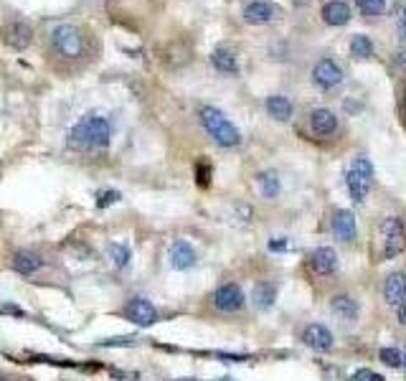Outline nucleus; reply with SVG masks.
<instances>
[{
	"label": "nucleus",
	"mask_w": 406,
	"mask_h": 381,
	"mask_svg": "<svg viewBox=\"0 0 406 381\" xmlns=\"http://www.w3.org/2000/svg\"><path fill=\"white\" fill-rule=\"evenodd\" d=\"M330 310H333L335 318L348 323L358 321V315H361V308H358V303L351 295H335L333 300H330Z\"/></svg>",
	"instance_id": "19"
},
{
	"label": "nucleus",
	"mask_w": 406,
	"mask_h": 381,
	"mask_svg": "<svg viewBox=\"0 0 406 381\" xmlns=\"http://www.w3.org/2000/svg\"><path fill=\"white\" fill-rule=\"evenodd\" d=\"M244 21L252 26H264V23H272L274 18L279 16V8L269 0H252L244 6Z\"/></svg>",
	"instance_id": "10"
},
{
	"label": "nucleus",
	"mask_w": 406,
	"mask_h": 381,
	"mask_svg": "<svg viewBox=\"0 0 406 381\" xmlns=\"http://www.w3.org/2000/svg\"><path fill=\"white\" fill-rule=\"evenodd\" d=\"M310 127L317 138H330V135L338 133V117H335L333 109L327 107H315L310 112Z\"/></svg>",
	"instance_id": "13"
},
{
	"label": "nucleus",
	"mask_w": 406,
	"mask_h": 381,
	"mask_svg": "<svg viewBox=\"0 0 406 381\" xmlns=\"http://www.w3.org/2000/svg\"><path fill=\"white\" fill-rule=\"evenodd\" d=\"M396 318H399L401 326H406V303H401L399 308H396Z\"/></svg>",
	"instance_id": "33"
},
{
	"label": "nucleus",
	"mask_w": 406,
	"mask_h": 381,
	"mask_svg": "<svg viewBox=\"0 0 406 381\" xmlns=\"http://www.w3.org/2000/svg\"><path fill=\"white\" fill-rule=\"evenodd\" d=\"M378 249L381 260H396L406 249V226L401 216H383L378 224Z\"/></svg>",
	"instance_id": "4"
},
{
	"label": "nucleus",
	"mask_w": 406,
	"mask_h": 381,
	"mask_svg": "<svg viewBox=\"0 0 406 381\" xmlns=\"http://www.w3.org/2000/svg\"><path fill=\"white\" fill-rule=\"evenodd\" d=\"M122 315L128 318V321H132L135 326L140 328H147V326H155L158 323V308L147 300V297H130L128 303H125V308H122Z\"/></svg>",
	"instance_id": "6"
},
{
	"label": "nucleus",
	"mask_w": 406,
	"mask_h": 381,
	"mask_svg": "<svg viewBox=\"0 0 406 381\" xmlns=\"http://www.w3.org/2000/svg\"><path fill=\"white\" fill-rule=\"evenodd\" d=\"M394 64H396V69L406 72V51H396V54H394Z\"/></svg>",
	"instance_id": "32"
},
{
	"label": "nucleus",
	"mask_w": 406,
	"mask_h": 381,
	"mask_svg": "<svg viewBox=\"0 0 406 381\" xmlns=\"http://www.w3.org/2000/svg\"><path fill=\"white\" fill-rule=\"evenodd\" d=\"M383 300L391 308H399L406 303V275L404 272H391L383 280Z\"/></svg>",
	"instance_id": "14"
},
{
	"label": "nucleus",
	"mask_w": 406,
	"mask_h": 381,
	"mask_svg": "<svg viewBox=\"0 0 406 381\" xmlns=\"http://www.w3.org/2000/svg\"><path fill=\"white\" fill-rule=\"evenodd\" d=\"M211 305L221 313H239L247 305V297L237 282H226L211 295Z\"/></svg>",
	"instance_id": "7"
},
{
	"label": "nucleus",
	"mask_w": 406,
	"mask_h": 381,
	"mask_svg": "<svg viewBox=\"0 0 406 381\" xmlns=\"http://www.w3.org/2000/svg\"><path fill=\"white\" fill-rule=\"evenodd\" d=\"M6 41H8V46H13L16 51H23V49H28L30 41H33V31H30L28 23H21V21H16V23L8 26Z\"/></svg>",
	"instance_id": "18"
},
{
	"label": "nucleus",
	"mask_w": 406,
	"mask_h": 381,
	"mask_svg": "<svg viewBox=\"0 0 406 381\" xmlns=\"http://www.w3.org/2000/svg\"><path fill=\"white\" fill-rule=\"evenodd\" d=\"M373 178H376V170H373V163H371L368 155H356L353 158L351 168L346 173V186L348 194H351L353 204H366L368 199V191L373 186Z\"/></svg>",
	"instance_id": "3"
},
{
	"label": "nucleus",
	"mask_w": 406,
	"mask_h": 381,
	"mask_svg": "<svg viewBox=\"0 0 406 381\" xmlns=\"http://www.w3.org/2000/svg\"><path fill=\"white\" fill-rule=\"evenodd\" d=\"M401 115H404V122H406V92H404V97H401Z\"/></svg>",
	"instance_id": "35"
},
{
	"label": "nucleus",
	"mask_w": 406,
	"mask_h": 381,
	"mask_svg": "<svg viewBox=\"0 0 406 381\" xmlns=\"http://www.w3.org/2000/svg\"><path fill=\"white\" fill-rule=\"evenodd\" d=\"M256 183H259V194L264 199L274 201L282 191V181H279L277 170H261L259 176H256Z\"/></svg>",
	"instance_id": "21"
},
{
	"label": "nucleus",
	"mask_w": 406,
	"mask_h": 381,
	"mask_svg": "<svg viewBox=\"0 0 406 381\" xmlns=\"http://www.w3.org/2000/svg\"><path fill=\"white\" fill-rule=\"evenodd\" d=\"M320 16L325 26L340 28V26H346L351 21V6H348L346 0H327L325 6H322Z\"/></svg>",
	"instance_id": "15"
},
{
	"label": "nucleus",
	"mask_w": 406,
	"mask_h": 381,
	"mask_svg": "<svg viewBox=\"0 0 406 381\" xmlns=\"http://www.w3.org/2000/svg\"><path fill=\"white\" fill-rule=\"evenodd\" d=\"M333 341H335L333 331L327 326H322V323H310V326L303 331V343L317 353L330 351V348H333Z\"/></svg>",
	"instance_id": "9"
},
{
	"label": "nucleus",
	"mask_w": 406,
	"mask_h": 381,
	"mask_svg": "<svg viewBox=\"0 0 406 381\" xmlns=\"http://www.w3.org/2000/svg\"><path fill=\"white\" fill-rule=\"evenodd\" d=\"M356 6L368 18H378V16L386 13V0H356Z\"/></svg>",
	"instance_id": "26"
},
{
	"label": "nucleus",
	"mask_w": 406,
	"mask_h": 381,
	"mask_svg": "<svg viewBox=\"0 0 406 381\" xmlns=\"http://www.w3.org/2000/svg\"><path fill=\"white\" fill-rule=\"evenodd\" d=\"M107 254H109V260H112V265H115L117 270H125V267L130 265V260H132V254H130V249L125 247V244H109Z\"/></svg>",
	"instance_id": "25"
},
{
	"label": "nucleus",
	"mask_w": 406,
	"mask_h": 381,
	"mask_svg": "<svg viewBox=\"0 0 406 381\" xmlns=\"http://www.w3.org/2000/svg\"><path fill=\"white\" fill-rule=\"evenodd\" d=\"M310 267L312 272L320 275V277H330V275L338 272V254L333 247H317L310 254Z\"/></svg>",
	"instance_id": "12"
},
{
	"label": "nucleus",
	"mask_w": 406,
	"mask_h": 381,
	"mask_svg": "<svg viewBox=\"0 0 406 381\" xmlns=\"http://www.w3.org/2000/svg\"><path fill=\"white\" fill-rule=\"evenodd\" d=\"M0 381H8V379H6V376H0Z\"/></svg>",
	"instance_id": "36"
},
{
	"label": "nucleus",
	"mask_w": 406,
	"mask_h": 381,
	"mask_svg": "<svg viewBox=\"0 0 406 381\" xmlns=\"http://www.w3.org/2000/svg\"><path fill=\"white\" fill-rule=\"evenodd\" d=\"M381 361L391 369H399L401 363H404V356H401L399 348H381Z\"/></svg>",
	"instance_id": "27"
},
{
	"label": "nucleus",
	"mask_w": 406,
	"mask_h": 381,
	"mask_svg": "<svg viewBox=\"0 0 406 381\" xmlns=\"http://www.w3.org/2000/svg\"><path fill=\"white\" fill-rule=\"evenodd\" d=\"M196 260H198V254H196V249L191 247L188 242L178 239V242L170 247V265L176 267V270H191V267L196 265Z\"/></svg>",
	"instance_id": "17"
},
{
	"label": "nucleus",
	"mask_w": 406,
	"mask_h": 381,
	"mask_svg": "<svg viewBox=\"0 0 406 381\" xmlns=\"http://www.w3.org/2000/svg\"><path fill=\"white\" fill-rule=\"evenodd\" d=\"M112 138V125L107 117L102 115H84L77 125H74L69 143L77 150H99V148L109 145Z\"/></svg>",
	"instance_id": "1"
},
{
	"label": "nucleus",
	"mask_w": 406,
	"mask_h": 381,
	"mask_svg": "<svg viewBox=\"0 0 406 381\" xmlns=\"http://www.w3.org/2000/svg\"><path fill=\"white\" fill-rule=\"evenodd\" d=\"M295 3V8H308L310 6V0H292Z\"/></svg>",
	"instance_id": "34"
},
{
	"label": "nucleus",
	"mask_w": 406,
	"mask_h": 381,
	"mask_svg": "<svg viewBox=\"0 0 406 381\" xmlns=\"http://www.w3.org/2000/svg\"><path fill=\"white\" fill-rule=\"evenodd\" d=\"M117 201H120V194H117V191H102V194H99L97 206L99 209H107L109 204H117Z\"/></svg>",
	"instance_id": "30"
},
{
	"label": "nucleus",
	"mask_w": 406,
	"mask_h": 381,
	"mask_svg": "<svg viewBox=\"0 0 406 381\" xmlns=\"http://www.w3.org/2000/svg\"><path fill=\"white\" fill-rule=\"evenodd\" d=\"M11 265L18 275H26V277H28V275H36L43 267V257L36 252H30V249H18V252H13Z\"/></svg>",
	"instance_id": "16"
},
{
	"label": "nucleus",
	"mask_w": 406,
	"mask_h": 381,
	"mask_svg": "<svg viewBox=\"0 0 406 381\" xmlns=\"http://www.w3.org/2000/svg\"><path fill=\"white\" fill-rule=\"evenodd\" d=\"M394 26H396V36H399L401 43H406V8H396L394 16Z\"/></svg>",
	"instance_id": "28"
},
{
	"label": "nucleus",
	"mask_w": 406,
	"mask_h": 381,
	"mask_svg": "<svg viewBox=\"0 0 406 381\" xmlns=\"http://www.w3.org/2000/svg\"><path fill=\"white\" fill-rule=\"evenodd\" d=\"M330 229H333V236L338 239V242H353L358 236V224H356V216H353V211H348V209H338V211L333 214V219H330Z\"/></svg>",
	"instance_id": "11"
},
{
	"label": "nucleus",
	"mask_w": 406,
	"mask_h": 381,
	"mask_svg": "<svg viewBox=\"0 0 406 381\" xmlns=\"http://www.w3.org/2000/svg\"><path fill=\"white\" fill-rule=\"evenodd\" d=\"M351 381H386L381 374H376V371L371 369H358L356 374L351 376Z\"/></svg>",
	"instance_id": "29"
},
{
	"label": "nucleus",
	"mask_w": 406,
	"mask_h": 381,
	"mask_svg": "<svg viewBox=\"0 0 406 381\" xmlns=\"http://www.w3.org/2000/svg\"><path fill=\"white\" fill-rule=\"evenodd\" d=\"M198 120L206 130L208 138L221 148H237L242 143V133H239V127L229 120V117L221 112V109L211 107V104H203L198 109Z\"/></svg>",
	"instance_id": "2"
},
{
	"label": "nucleus",
	"mask_w": 406,
	"mask_h": 381,
	"mask_svg": "<svg viewBox=\"0 0 406 381\" xmlns=\"http://www.w3.org/2000/svg\"><path fill=\"white\" fill-rule=\"evenodd\" d=\"M277 300V285L274 282H259L254 287V305L259 310H269Z\"/></svg>",
	"instance_id": "23"
},
{
	"label": "nucleus",
	"mask_w": 406,
	"mask_h": 381,
	"mask_svg": "<svg viewBox=\"0 0 406 381\" xmlns=\"http://www.w3.org/2000/svg\"><path fill=\"white\" fill-rule=\"evenodd\" d=\"M264 107H267V115L277 122H287L292 117V112H295V107H292V102L285 94H272V97H267Z\"/></svg>",
	"instance_id": "20"
},
{
	"label": "nucleus",
	"mask_w": 406,
	"mask_h": 381,
	"mask_svg": "<svg viewBox=\"0 0 406 381\" xmlns=\"http://www.w3.org/2000/svg\"><path fill=\"white\" fill-rule=\"evenodd\" d=\"M269 249H272V252H285L287 239H282V236H279V239H272V242H269Z\"/></svg>",
	"instance_id": "31"
},
{
	"label": "nucleus",
	"mask_w": 406,
	"mask_h": 381,
	"mask_svg": "<svg viewBox=\"0 0 406 381\" xmlns=\"http://www.w3.org/2000/svg\"><path fill=\"white\" fill-rule=\"evenodd\" d=\"M51 41H54V49L59 51L61 56H67V59H77V56H81V51H84V41H81L79 28H74V26L69 23L56 26L54 33H51Z\"/></svg>",
	"instance_id": "5"
},
{
	"label": "nucleus",
	"mask_w": 406,
	"mask_h": 381,
	"mask_svg": "<svg viewBox=\"0 0 406 381\" xmlns=\"http://www.w3.org/2000/svg\"><path fill=\"white\" fill-rule=\"evenodd\" d=\"M404 366H406V356H404Z\"/></svg>",
	"instance_id": "37"
},
{
	"label": "nucleus",
	"mask_w": 406,
	"mask_h": 381,
	"mask_svg": "<svg viewBox=\"0 0 406 381\" xmlns=\"http://www.w3.org/2000/svg\"><path fill=\"white\" fill-rule=\"evenodd\" d=\"M312 82L320 89H335L343 82V69L338 67V61L333 59H320L312 67Z\"/></svg>",
	"instance_id": "8"
},
{
	"label": "nucleus",
	"mask_w": 406,
	"mask_h": 381,
	"mask_svg": "<svg viewBox=\"0 0 406 381\" xmlns=\"http://www.w3.org/2000/svg\"><path fill=\"white\" fill-rule=\"evenodd\" d=\"M376 54V46L371 41V36L366 33H356L351 38V56L353 59H371V56Z\"/></svg>",
	"instance_id": "24"
},
{
	"label": "nucleus",
	"mask_w": 406,
	"mask_h": 381,
	"mask_svg": "<svg viewBox=\"0 0 406 381\" xmlns=\"http://www.w3.org/2000/svg\"><path fill=\"white\" fill-rule=\"evenodd\" d=\"M211 64L216 67V72H221V74H239V59H237V54L229 51V49L213 51Z\"/></svg>",
	"instance_id": "22"
}]
</instances>
